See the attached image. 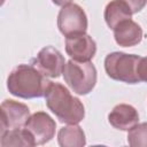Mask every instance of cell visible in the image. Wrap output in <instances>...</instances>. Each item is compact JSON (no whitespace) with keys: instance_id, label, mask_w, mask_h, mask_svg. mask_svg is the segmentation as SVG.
<instances>
[{"instance_id":"277c9868","label":"cell","mask_w":147,"mask_h":147,"mask_svg":"<svg viewBox=\"0 0 147 147\" xmlns=\"http://www.w3.org/2000/svg\"><path fill=\"white\" fill-rule=\"evenodd\" d=\"M141 56L126 54L123 52H114L105 59V70L107 75L117 82L126 84H138V63Z\"/></svg>"},{"instance_id":"2e32d148","label":"cell","mask_w":147,"mask_h":147,"mask_svg":"<svg viewBox=\"0 0 147 147\" xmlns=\"http://www.w3.org/2000/svg\"><path fill=\"white\" fill-rule=\"evenodd\" d=\"M138 77L140 82L147 83V57H140L138 63Z\"/></svg>"},{"instance_id":"8fae6325","label":"cell","mask_w":147,"mask_h":147,"mask_svg":"<svg viewBox=\"0 0 147 147\" xmlns=\"http://www.w3.org/2000/svg\"><path fill=\"white\" fill-rule=\"evenodd\" d=\"M114 38L117 45L122 47H132L141 41L142 29L131 18L125 20L114 29Z\"/></svg>"},{"instance_id":"5b68a950","label":"cell","mask_w":147,"mask_h":147,"mask_svg":"<svg viewBox=\"0 0 147 147\" xmlns=\"http://www.w3.org/2000/svg\"><path fill=\"white\" fill-rule=\"evenodd\" d=\"M57 28L64 37L85 33L87 30V17L83 8L77 3L62 6L57 15Z\"/></svg>"},{"instance_id":"6da1fadb","label":"cell","mask_w":147,"mask_h":147,"mask_svg":"<svg viewBox=\"0 0 147 147\" xmlns=\"http://www.w3.org/2000/svg\"><path fill=\"white\" fill-rule=\"evenodd\" d=\"M46 106L62 123L78 124L85 117L82 101L71 95L69 90L60 83L51 82L45 93Z\"/></svg>"},{"instance_id":"52a82bcc","label":"cell","mask_w":147,"mask_h":147,"mask_svg":"<svg viewBox=\"0 0 147 147\" xmlns=\"http://www.w3.org/2000/svg\"><path fill=\"white\" fill-rule=\"evenodd\" d=\"M1 125L0 133L10 129H17L25 125L30 117V109L26 105L15 100H5L1 103Z\"/></svg>"},{"instance_id":"9a60e30c","label":"cell","mask_w":147,"mask_h":147,"mask_svg":"<svg viewBox=\"0 0 147 147\" xmlns=\"http://www.w3.org/2000/svg\"><path fill=\"white\" fill-rule=\"evenodd\" d=\"M127 142L132 147H147V123L131 127L127 132Z\"/></svg>"},{"instance_id":"ac0fdd59","label":"cell","mask_w":147,"mask_h":147,"mask_svg":"<svg viewBox=\"0 0 147 147\" xmlns=\"http://www.w3.org/2000/svg\"><path fill=\"white\" fill-rule=\"evenodd\" d=\"M55 5H57V6H65V5H68V3H71V1L72 0H52Z\"/></svg>"},{"instance_id":"e0dca14e","label":"cell","mask_w":147,"mask_h":147,"mask_svg":"<svg viewBox=\"0 0 147 147\" xmlns=\"http://www.w3.org/2000/svg\"><path fill=\"white\" fill-rule=\"evenodd\" d=\"M123 1H125L129 5V7L131 8L133 14L139 13L147 5V0H123Z\"/></svg>"},{"instance_id":"7c38bea8","label":"cell","mask_w":147,"mask_h":147,"mask_svg":"<svg viewBox=\"0 0 147 147\" xmlns=\"http://www.w3.org/2000/svg\"><path fill=\"white\" fill-rule=\"evenodd\" d=\"M132 14L133 13H132L131 8L129 7V5L125 1L113 0L106 6L103 17H105L107 25L111 30H114L121 22H123L125 20H130Z\"/></svg>"},{"instance_id":"3957f363","label":"cell","mask_w":147,"mask_h":147,"mask_svg":"<svg viewBox=\"0 0 147 147\" xmlns=\"http://www.w3.org/2000/svg\"><path fill=\"white\" fill-rule=\"evenodd\" d=\"M63 78L67 85L77 94H88L96 84V69L90 61L80 62L69 60L63 70Z\"/></svg>"},{"instance_id":"7a4b0ae2","label":"cell","mask_w":147,"mask_h":147,"mask_svg":"<svg viewBox=\"0 0 147 147\" xmlns=\"http://www.w3.org/2000/svg\"><path fill=\"white\" fill-rule=\"evenodd\" d=\"M49 80L34 65L20 64L9 74L7 88L10 94L22 99L45 96Z\"/></svg>"},{"instance_id":"ba28073f","label":"cell","mask_w":147,"mask_h":147,"mask_svg":"<svg viewBox=\"0 0 147 147\" xmlns=\"http://www.w3.org/2000/svg\"><path fill=\"white\" fill-rule=\"evenodd\" d=\"M24 127L30 131L36 145H44L54 138L56 123L47 113L37 111L30 115Z\"/></svg>"},{"instance_id":"8992f818","label":"cell","mask_w":147,"mask_h":147,"mask_svg":"<svg viewBox=\"0 0 147 147\" xmlns=\"http://www.w3.org/2000/svg\"><path fill=\"white\" fill-rule=\"evenodd\" d=\"M33 65L46 77L57 78L63 74L65 60L59 49L53 46H46L37 54Z\"/></svg>"},{"instance_id":"4fadbf2b","label":"cell","mask_w":147,"mask_h":147,"mask_svg":"<svg viewBox=\"0 0 147 147\" xmlns=\"http://www.w3.org/2000/svg\"><path fill=\"white\" fill-rule=\"evenodd\" d=\"M57 142L61 147H83L86 144V138L78 124H69L59 130Z\"/></svg>"},{"instance_id":"5bb4252c","label":"cell","mask_w":147,"mask_h":147,"mask_svg":"<svg viewBox=\"0 0 147 147\" xmlns=\"http://www.w3.org/2000/svg\"><path fill=\"white\" fill-rule=\"evenodd\" d=\"M0 145L2 147L8 146H23V147H32L36 146L34 139L30 131L24 127H17V129H10L5 131L3 133H0Z\"/></svg>"},{"instance_id":"30bf717a","label":"cell","mask_w":147,"mask_h":147,"mask_svg":"<svg viewBox=\"0 0 147 147\" xmlns=\"http://www.w3.org/2000/svg\"><path fill=\"white\" fill-rule=\"evenodd\" d=\"M108 121L111 126L117 130L129 131L139 122V114L134 107L119 103L113 108L110 114L108 115Z\"/></svg>"},{"instance_id":"9c48e42d","label":"cell","mask_w":147,"mask_h":147,"mask_svg":"<svg viewBox=\"0 0 147 147\" xmlns=\"http://www.w3.org/2000/svg\"><path fill=\"white\" fill-rule=\"evenodd\" d=\"M65 52L72 60L90 61L96 53V44L86 33L68 36L65 37Z\"/></svg>"}]
</instances>
